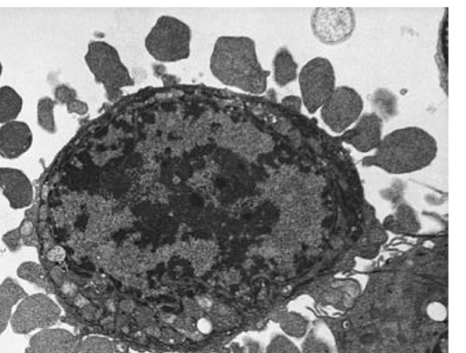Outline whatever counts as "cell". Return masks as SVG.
Returning <instances> with one entry per match:
<instances>
[{
    "mask_svg": "<svg viewBox=\"0 0 466 353\" xmlns=\"http://www.w3.org/2000/svg\"><path fill=\"white\" fill-rule=\"evenodd\" d=\"M209 68L222 84L254 95L266 91L270 75L258 59L254 40L242 35L219 36L213 47Z\"/></svg>",
    "mask_w": 466,
    "mask_h": 353,
    "instance_id": "cell-1",
    "label": "cell"
},
{
    "mask_svg": "<svg viewBox=\"0 0 466 353\" xmlns=\"http://www.w3.org/2000/svg\"><path fill=\"white\" fill-rule=\"evenodd\" d=\"M438 152L436 139L419 126L391 131L381 138L375 152L363 157L365 167H379L389 174L402 175L429 166Z\"/></svg>",
    "mask_w": 466,
    "mask_h": 353,
    "instance_id": "cell-2",
    "label": "cell"
},
{
    "mask_svg": "<svg viewBox=\"0 0 466 353\" xmlns=\"http://www.w3.org/2000/svg\"><path fill=\"white\" fill-rule=\"evenodd\" d=\"M85 61L96 81L103 85L110 102L116 101L122 96L123 87L135 85L117 50L105 41L90 42Z\"/></svg>",
    "mask_w": 466,
    "mask_h": 353,
    "instance_id": "cell-3",
    "label": "cell"
},
{
    "mask_svg": "<svg viewBox=\"0 0 466 353\" xmlns=\"http://www.w3.org/2000/svg\"><path fill=\"white\" fill-rule=\"evenodd\" d=\"M191 29L182 20L161 15L145 38L147 53L159 62H177L190 55Z\"/></svg>",
    "mask_w": 466,
    "mask_h": 353,
    "instance_id": "cell-4",
    "label": "cell"
},
{
    "mask_svg": "<svg viewBox=\"0 0 466 353\" xmlns=\"http://www.w3.org/2000/svg\"><path fill=\"white\" fill-rule=\"evenodd\" d=\"M299 84L303 105L309 114L316 113L336 88L331 62L322 56L310 59L299 71Z\"/></svg>",
    "mask_w": 466,
    "mask_h": 353,
    "instance_id": "cell-5",
    "label": "cell"
},
{
    "mask_svg": "<svg viewBox=\"0 0 466 353\" xmlns=\"http://www.w3.org/2000/svg\"><path fill=\"white\" fill-rule=\"evenodd\" d=\"M60 316L61 309L51 298L35 293L26 295L17 303L9 324L14 333L26 335L35 329L52 328Z\"/></svg>",
    "mask_w": 466,
    "mask_h": 353,
    "instance_id": "cell-6",
    "label": "cell"
},
{
    "mask_svg": "<svg viewBox=\"0 0 466 353\" xmlns=\"http://www.w3.org/2000/svg\"><path fill=\"white\" fill-rule=\"evenodd\" d=\"M310 26L322 44L335 45L347 41L356 26L351 7H317L311 14Z\"/></svg>",
    "mask_w": 466,
    "mask_h": 353,
    "instance_id": "cell-7",
    "label": "cell"
},
{
    "mask_svg": "<svg viewBox=\"0 0 466 353\" xmlns=\"http://www.w3.org/2000/svg\"><path fill=\"white\" fill-rule=\"evenodd\" d=\"M362 109L360 95L352 87L340 86L334 89L320 107V116L332 132L340 134L358 120Z\"/></svg>",
    "mask_w": 466,
    "mask_h": 353,
    "instance_id": "cell-8",
    "label": "cell"
},
{
    "mask_svg": "<svg viewBox=\"0 0 466 353\" xmlns=\"http://www.w3.org/2000/svg\"><path fill=\"white\" fill-rule=\"evenodd\" d=\"M79 338L65 328H48L34 334L25 353H79Z\"/></svg>",
    "mask_w": 466,
    "mask_h": 353,
    "instance_id": "cell-9",
    "label": "cell"
},
{
    "mask_svg": "<svg viewBox=\"0 0 466 353\" xmlns=\"http://www.w3.org/2000/svg\"><path fill=\"white\" fill-rule=\"evenodd\" d=\"M382 118L377 113L360 115L355 125L342 133L341 139L357 151L375 150L381 140Z\"/></svg>",
    "mask_w": 466,
    "mask_h": 353,
    "instance_id": "cell-10",
    "label": "cell"
},
{
    "mask_svg": "<svg viewBox=\"0 0 466 353\" xmlns=\"http://www.w3.org/2000/svg\"><path fill=\"white\" fill-rule=\"evenodd\" d=\"M0 188L14 209L27 207L33 202L32 183L20 169L0 167Z\"/></svg>",
    "mask_w": 466,
    "mask_h": 353,
    "instance_id": "cell-11",
    "label": "cell"
},
{
    "mask_svg": "<svg viewBox=\"0 0 466 353\" xmlns=\"http://www.w3.org/2000/svg\"><path fill=\"white\" fill-rule=\"evenodd\" d=\"M33 133L23 121L14 120L0 125V156L6 159L17 158L32 146Z\"/></svg>",
    "mask_w": 466,
    "mask_h": 353,
    "instance_id": "cell-12",
    "label": "cell"
},
{
    "mask_svg": "<svg viewBox=\"0 0 466 353\" xmlns=\"http://www.w3.org/2000/svg\"><path fill=\"white\" fill-rule=\"evenodd\" d=\"M26 295L25 290L12 277H5L0 284V336L10 323L14 306Z\"/></svg>",
    "mask_w": 466,
    "mask_h": 353,
    "instance_id": "cell-13",
    "label": "cell"
},
{
    "mask_svg": "<svg viewBox=\"0 0 466 353\" xmlns=\"http://www.w3.org/2000/svg\"><path fill=\"white\" fill-rule=\"evenodd\" d=\"M274 80L279 86H285L298 77V64L286 47H280L273 59Z\"/></svg>",
    "mask_w": 466,
    "mask_h": 353,
    "instance_id": "cell-14",
    "label": "cell"
},
{
    "mask_svg": "<svg viewBox=\"0 0 466 353\" xmlns=\"http://www.w3.org/2000/svg\"><path fill=\"white\" fill-rule=\"evenodd\" d=\"M23 108V98L10 86L0 87V125L14 121Z\"/></svg>",
    "mask_w": 466,
    "mask_h": 353,
    "instance_id": "cell-15",
    "label": "cell"
},
{
    "mask_svg": "<svg viewBox=\"0 0 466 353\" xmlns=\"http://www.w3.org/2000/svg\"><path fill=\"white\" fill-rule=\"evenodd\" d=\"M274 320L289 338H302L309 332V321L299 312L284 311L277 315Z\"/></svg>",
    "mask_w": 466,
    "mask_h": 353,
    "instance_id": "cell-16",
    "label": "cell"
},
{
    "mask_svg": "<svg viewBox=\"0 0 466 353\" xmlns=\"http://www.w3.org/2000/svg\"><path fill=\"white\" fill-rule=\"evenodd\" d=\"M387 223H390V227H394V231H416L420 228L414 210L406 204L400 205L395 214L388 217Z\"/></svg>",
    "mask_w": 466,
    "mask_h": 353,
    "instance_id": "cell-17",
    "label": "cell"
},
{
    "mask_svg": "<svg viewBox=\"0 0 466 353\" xmlns=\"http://www.w3.org/2000/svg\"><path fill=\"white\" fill-rule=\"evenodd\" d=\"M56 102L49 96H44L37 102V121L42 129L47 133L56 132L54 109Z\"/></svg>",
    "mask_w": 466,
    "mask_h": 353,
    "instance_id": "cell-18",
    "label": "cell"
},
{
    "mask_svg": "<svg viewBox=\"0 0 466 353\" xmlns=\"http://www.w3.org/2000/svg\"><path fill=\"white\" fill-rule=\"evenodd\" d=\"M301 345V353H336L329 340L311 329L304 337Z\"/></svg>",
    "mask_w": 466,
    "mask_h": 353,
    "instance_id": "cell-19",
    "label": "cell"
},
{
    "mask_svg": "<svg viewBox=\"0 0 466 353\" xmlns=\"http://www.w3.org/2000/svg\"><path fill=\"white\" fill-rule=\"evenodd\" d=\"M16 275L38 287H46L44 270L41 265L36 262L25 261L21 263L16 269Z\"/></svg>",
    "mask_w": 466,
    "mask_h": 353,
    "instance_id": "cell-20",
    "label": "cell"
},
{
    "mask_svg": "<svg viewBox=\"0 0 466 353\" xmlns=\"http://www.w3.org/2000/svg\"><path fill=\"white\" fill-rule=\"evenodd\" d=\"M79 353H115V347L107 338L89 336L80 341Z\"/></svg>",
    "mask_w": 466,
    "mask_h": 353,
    "instance_id": "cell-21",
    "label": "cell"
},
{
    "mask_svg": "<svg viewBox=\"0 0 466 353\" xmlns=\"http://www.w3.org/2000/svg\"><path fill=\"white\" fill-rule=\"evenodd\" d=\"M265 353H301V350L290 338L277 334L270 339Z\"/></svg>",
    "mask_w": 466,
    "mask_h": 353,
    "instance_id": "cell-22",
    "label": "cell"
},
{
    "mask_svg": "<svg viewBox=\"0 0 466 353\" xmlns=\"http://www.w3.org/2000/svg\"><path fill=\"white\" fill-rule=\"evenodd\" d=\"M23 246L35 247L36 236L35 223L31 217H25L18 227Z\"/></svg>",
    "mask_w": 466,
    "mask_h": 353,
    "instance_id": "cell-23",
    "label": "cell"
},
{
    "mask_svg": "<svg viewBox=\"0 0 466 353\" xmlns=\"http://www.w3.org/2000/svg\"><path fill=\"white\" fill-rule=\"evenodd\" d=\"M2 241L12 252L21 249L23 244L18 227L5 233L2 237Z\"/></svg>",
    "mask_w": 466,
    "mask_h": 353,
    "instance_id": "cell-24",
    "label": "cell"
},
{
    "mask_svg": "<svg viewBox=\"0 0 466 353\" xmlns=\"http://www.w3.org/2000/svg\"><path fill=\"white\" fill-rule=\"evenodd\" d=\"M54 95L55 101L61 105H66L68 102L77 97L76 91L67 85L57 86L55 89Z\"/></svg>",
    "mask_w": 466,
    "mask_h": 353,
    "instance_id": "cell-25",
    "label": "cell"
},
{
    "mask_svg": "<svg viewBox=\"0 0 466 353\" xmlns=\"http://www.w3.org/2000/svg\"><path fill=\"white\" fill-rule=\"evenodd\" d=\"M66 110L70 114H77L79 116H85L88 112V105L77 98L71 100L66 105Z\"/></svg>",
    "mask_w": 466,
    "mask_h": 353,
    "instance_id": "cell-26",
    "label": "cell"
},
{
    "mask_svg": "<svg viewBox=\"0 0 466 353\" xmlns=\"http://www.w3.org/2000/svg\"><path fill=\"white\" fill-rule=\"evenodd\" d=\"M281 104L296 112H300L302 99L298 96H287L281 100Z\"/></svg>",
    "mask_w": 466,
    "mask_h": 353,
    "instance_id": "cell-27",
    "label": "cell"
},
{
    "mask_svg": "<svg viewBox=\"0 0 466 353\" xmlns=\"http://www.w3.org/2000/svg\"><path fill=\"white\" fill-rule=\"evenodd\" d=\"M2 72H3V66H2V63L0 61V76H2Z\"/></svg>",
    "mask_w": 466,
    "mask_h": 353,
    "instance_id": "cell-28",
    "label": "cell"
}]
</instances>
